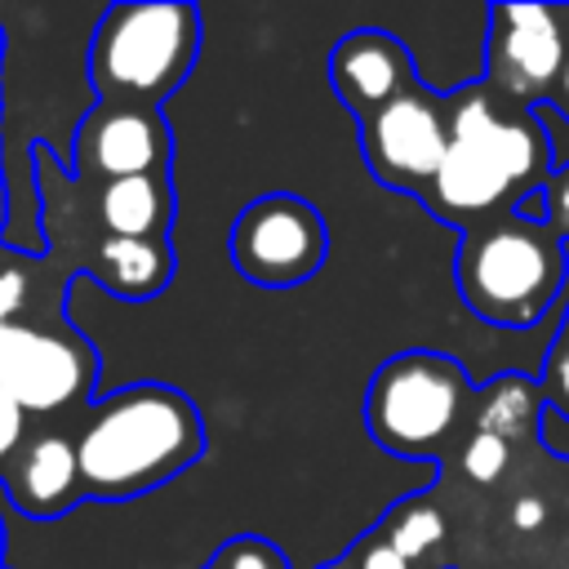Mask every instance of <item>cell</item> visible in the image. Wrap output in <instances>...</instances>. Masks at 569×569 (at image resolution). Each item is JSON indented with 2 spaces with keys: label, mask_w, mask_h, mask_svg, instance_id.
Here are the masks:
<instances>
[{
  "label": "cell",
  "mask_w": 569,
  "mask_h": 569,
  "mask_svg": "<svg viewBox=\"0 0 569 569\" xmlns=\"http://www.w3.org/2000/svg\"><path fill=\"white\" fill-rule=\"evenodd\" d=\"M551 178V142L533 107L502 98L485 80L449 93V147L418 196L462 236L520 213Z\"/></svg>",
  "instance_id": "cell-1"
},
{
  "label": "cell",
  "mask_w": 569,
  "mask_h": 569,
  "mask_svg": "<svg viewBox=\"0 0 569 569\" xmlns=\"http://www.w3.org/2000/svg\"><path fill=\"white\" fill-rule=\"evenodd\" d=\"M71 445L84 498L120 502L191 467L204 449V431L196 405L182 391L160 382H133L98 400Z\"/></svg>",
  "instance_id": "cell-2"
},
{
  "label": "cell",
  "mask_w": 569,
  "mask_h": 569,
  "mask_svg": "<svg viewBox=\"0 0 569 569\" xmlns=\"http://www.w3.org/2000/svg\"><path fill=\"white\" fill-rule=\"evenodd\" d=\"M569 276L565 240L538 213H507L462 236L453 280L462 302L498 329H533Z\"/></svg>",
  "instance_id": "cell-3"
},
{
  "label": "cell",
  "mask_w": 569,
  "mask_h": 569,
  "mask_svg": "<svg viewBox=\"0 0 569 569\" xmlns=\"http://www.w3.org/2000/svg\"><path fill=\"white\" fill-rule=\"evenodd\" d=\"M200 13L169 0L111 4L89 44V76L107 102L151 107L178 89L196 62Z\"/></svg>",
  "instance_id": "cell-4"
},
{
  "label": "cell",
  "mask_w": 569,
  "mask_h": 569,
  "mask_svg": "<svg viewBox=\"0 0 569 569\" xmlns=\"http://www.w3.org/2000/svg\"><path fill=\"white\" fill-rule=\"evenodd\" d=\"M476 405V387L453 356L400 351L378 365L365 391L369 436L400 458H427L458 440L462 418Z\"/></svg>",
  "instance_id": "cell-5"
},
{
  "label": "cell",
  "mask_w": 569,
  "mask_h": 569,
  "mask_svg": "<svg viewBox=\"0 0 569 569\" xmlns=\"http://www.w3.org/2000/svg\"><path fill=\"white\" fill-rule=\"evenodd\" d=\"M329 253V231L320 213L284 191L258 196L240 209L231 227V262L244 280L262 289H293L320 271Z\"/></svg>",
  "instance_id": "cell-6"
},
{
  "label": "cell",
  "mask_w": 569,
  "mask_h": 569,
  "mask_svg": "<svg viewBox=\"0 0 569 569\" xmlns=\"http://www.w3.org/2000/svg\"><path fill=\"white\" fill-rule=\"evenodd\" d=\"M449 147V93H436L427 84L400 93L396 102L378 107L369 120H360V151L369 173L382 187L422 196L436 178Z\"/></svg>",
  "instance_id": "cell-7"
},
{
  "label": "cell",
  "mask_w": 569,
  "mask_h": 569,
  "mask_svg": "<svg viewBox=\"0 0 569 569\" xmlns=\"http://www.w3.org/2000/svg\"><path fill=\"white\" fill-rule=\"evenodd\" d=\"M569 53V4H493L485 36V84L511 102L551 93Z\"/></svg>",
  "instance_id": "cell-8"
},
{
  "label": "cell",
  "mask_w": 569,
  "mask_h": 569,
  "mask_svg": "<svg viewBox=\"0 0 569 569\" xmlns=\"http://www.w3.org/2000/svg\"><path fill=\"white\" fill-rule=\"evenodd\" d=\"M93 382V356L76 333L0 325V387L27 413H53Z\"/></svg>",
  "instance_id": "cell-9"
},
{
  "label": "cell",
  "mask_w": 569,
  "mask_h": 569,
  "mask_svg": "<svg viewBox=\"0 0 569 569\" xmlns=\"http://www.w3.org/2000/svg\"><path fill=\"white\" fill-rule=\"evenodd\" d=\"M76 164L84 178H138L164 173L169 164V129L156 107L107 102L80 124Z\"/></svg>",
  "instance_id": "cell-10"
},
{
  "label": "cell",
  "mask_w": 569,
  "mask_h": 569,
  "mask_svg": "<svg viewBox=\"0 0 569 569\" xmlns=\"http://www.w3.org/2000/svg\"><path fill=\"white\" fill-rule=\"evenodd\" d=\"M329 80H333V93L342 98V107L356 116V120H369L378 107L396 102L400 93L418 89V71H413V58L409 49L378 31V27H360L351 36H342L329 53Z\"/></svg>",
  "instance_id": "cell-11"
},
{
  "label": "cell",
  "mask_w": 569,
  "mask_h": 569,
  "mask_svg": "<svg viewBox=\"0 0 569 569\" xmlns=\"http://www.w3.org/2000/svg\"><path fill=\"white\" fill-rule=\"evenodd\" d=\"M4 498L27 511V516H62L84 498L80 489V467H76V445L58 431L27 436L22 449L4 462Z\"/></svg>",
  "instance_id": "cell-12"
},
{
  "label": "cell",
  "mask_w": 569,
  "mask_h": 569,
  "mask_svg": "<svg viewBox=\"0 0 569 569\" xmlns=\"http://www.w3.org/2000/svg\"><path fill=\"white\" fill-rule=\"evenodd\" d=\"M173 213V191L164 173H138V178H111L98 191V218L107 236L124 240H164Z\"/></svg>",
  "instance_id": "cell-13"
},
{
  "label": "cell",
  "mask_w": 569,
  "mask_h": 569,
  "mask_svg": "<svg viewBox=\"0 0 569 569\" xmlns=\"http://www.w3.org/2000/svg\"><path fill=\"white\" fill-rule=\"evenodd\" d=\"M538 413H542V396H538V378L525 373H498L476 391L471 405V431L498 436L502 445H520L538 436Z\"/></svg>",
  "instance_id": "cell-14"
},
{
  "label": "cell",
  "mask_w": 569,
  "mask_h": 569,
  "mask_svg": "<svg viewBox=\"0 0 569 569\" xmlns=\"http://www.w3.org/2000/svg\"><path fill=\"white\" fill-rule=\"evenodd\" d=\"M98 276L111 293L120 298H156L169 276H173V253L169 240H124V236H107L98 244Z\"/></svg>",
  "instance_id": "cell-15"
},
{
  "label": "cell",
  "mask_w": 569,
  "mask_h": 569,
  "mask_svg": "<svg viewBox=\"0 0 569 569\" xmlns=\"http://www.w3.org/2000/svg\"><path fill=\"white\" fill-rule=\"evenodd\" d=\"M405 560H427L440 542H445V516L427 502V493H418V498H409V502H400L387 520H382V529H378Z\"/></svg>",
  "instance_id": "cell-16"
},
{
  "label": "cell",
  "mask_w": 569,
  "mask_h": 569,
  "mask_svg": "<svg viewBox=\"0 0 569 569\" xmlns=\"http://www.w3.org/2000/svg\"><path fill=\"white\" fill-rule=\"evenodd\" d=\"M538 396H542V409H551L569 422V333H560V329L547 347V360L538 373Z\"/></svg>",
  "instance_id": "cell-17"
},
{
  "label": "cell",
  "mask_w": 569,
  "mask_h": 569,
  "mask_svg": "<svg viewBox=\"0 0 569 569\" xmlns=\"http://www.w3.org/2000/svg\"><path fill=\"white\" fill-rule=\"evenodd\" d=\"M507 462H511V445H502L498 436L471 431V436L462 440V471H467L471 480L489 485V480H498V476L507 471Z\"/></svg>",
  "instance_id": "cell-18"
},
{
  "label": "cell",
  "mask_w": 569,
  "mask_h": 569,
  "mask_svg": "<svg viewBox=\"0 0 569 569\" xmlns=\"http://www.w3.org/2000/svg\"><path fill=\"white\" fill-rule=\"evenodd\" d=\"M204 569H289V560L267 538H231Z\"/></svg>",
  "instance_id": "cell-19"
},
{
  "label": "cell",
  "mask_w": 569,
  "mask_h": 569,
  "mask_svg": "<svg viewBox=\"0 0 569 569\" xmlns=\"http://www.w3.org/2000/svg\"><path fill=\"white\" fill-rule=\"evenodd\" d=\"M538 218L569 244V164L551 169L547 187L538 191Z\"/></svg>",
  "instance_id": "cell-20"
},
{
  "label": "cell",
  "mask_w": 569,
  "mask_h": 569,
  "mask_svg": "<svg viewBox=\"0 0 569 569\" xmlns=\"http://www.w3.org/2000/svg\"><path fill=\"white\" fill-rule=\"evenodd\" d=\"M347 565H351V569H418V565H413V560H405V556H400V551H396L378 529H373V533H369V538L347 556Z\"/></svg>",
  "instance_id": "cell-21"
},
{
  "label": "cell",
  "mask_w": 569,
  "mask_h": 569,
  "mask_svg": "<svg viewBox=\"0 0 569 569\" xmlns=\"http://www.w3.org/2000/svg\"><path fill=\"white\" fill-rule=\"evenodd\" d=\"M22 440H27V409L0 387V467L22 449Z\"/></svg>",
  "instance_id": "cell-22"
},
{
  "label": "cell",
  "mask_w": 569,
  "mask_h": 569,
  "mask_svg": "<svg viewBox=\"0 0 569 569\" xmlns=\"http://www.w3.org/2000/svg\"><path fill=\"white\" fill-rule=\"evenodd\" d=\"M22 293H27L22 271H0V325L13 320V311L22 307Z\"/></svg>",
  "instance_id": "cell-23"
},
{
  "label": "cell",
  "mask_w": 569,
  "mask_h": 569,
  "mask_svg": "<svg viewBox=\"0 0 569 569\" xmlns=\"http://www.w3.org/2000/svg\"><path fill=\"white\" fill-rule=\"evenodd\" d=\"M547 102L569 120V53H565V62H560V76L551 80V93H547Z\"/></svg>",
  "instance_id": "cell-24"
},
{
  "label": "cell",
  "mask_w": 569,
  "mask_h": 569,
  "mask_svg": "<svg viewBox=\"0 0 569 569\" xmlns=\"http://www.w3.org/2000/svg\"><path fill=\"white\" fill-rule=\"evenodd\" d=\"M560 333H569V302H565V316H560V325H556Z\"/></svg>",
  "instance_id": "cell-25"
}]
</instances>
